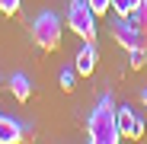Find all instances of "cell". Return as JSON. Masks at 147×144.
I'll return each instance as SVG.
<instances>
[{
  "label": "cell",
  "instance_id": "cell-1",
  "mask_svg": "<svg viewBox=\"0 0 147 144\" xmlns=\"http://www.w3.org/2000/svg\"><path fill=\"white\" fill-rule=\"evenodd\" d=\"M115 112H118V106L112 103V96L109 93L99 96L96 109L86 118V135H90L93 144H115V141H121V135H118V115Z\"/></svg>",
  "mask_w": 147,
  "mask_h": 144
},
{
  "label": "cell",
  "instance_id": "cell-2",
  "mask_svg": "<svg viewBox=\"0 0 147 144\" xmlns=\"http://www.w3.org/2000/svg\"><path fill=\"white\" fill-rule=\"evenodd\" d=\"M29 32H32V42H35L38 51H55V48L61 45V19H58V13L42 10L32 19V29Z\"/></svg>",
  "mask_w": 147,
  "mask_h": 144
},
{
  "label": "cell",
  "instance_id": "cell-3",
  "mask_svg": "<svg viewBox=\"0 0 147 144\" xmlns=\"http://www.w3.org/2000/svg\"><path fill=\"white\" fill-rule=\"evenodd\" d=\"M67 26L77 32L83 42H96V13L86 0H70L67 7Z\"/></svg>",
  "mask_w": 147,
  "mask_h": 144
},
{
  "label": "cell",
  "instance_id": "cell-4",
  "mask_svg": "<svg viewBox=\"0 0 147 144\" xmlns=\"http://www.w3.org/2000/svg\"><path fill=\"white\" fill-rule=\"evenodd\" d=\"M112 35H115V42L125 48V51H131V48H144V39H147L134 22H131V16H115Z\"/></svg>",
  "mask_w": 147,
  "mask_h": 144
},
{
  "label": "cell",
  "instance_id": "cell-5",
  "mask_svg": "<svg viewBox=\"0 0 147 144\" xmlns=\"http://www.w3.org/2000/svg\"><path fill=\"white\" fill-rule=\"evenodd\" d=\"M115 115H118V135H121V138H131V141H141V138H144V131H147V128H144V118H141L131 106H121Z\"/></svg>",
  "mask_w": 147,
  "mask_h": 144
},
{
  "label": "cell",
  "instance_id": "cell-6",
  "mask_svg": "<svg viewBox=\"0 0 147 144\" xmlns=\"http://www.w3.org/2000/svg\"><path fill=\"white\" fill-rule=\"evenodd\" d=\"M74 70L83 74V77H90L96 70V45L93 42H83V48L77 51V58H74Z\"/></svg>",
  "mask_w": 147,
  "mask_h": 144
},
{
  "label": "cell",
  "instance_id": "cell-7",
  "mask_svg": "<svg viewBox=\"0 0 147 144\" xmlns=\"http://www.w3.org/2000/svg\"><path fill=\"white\" fill-rule=\"evenodd\" d=\"M22 135H26V125H19L10 115H0V144H16L22 141Z\"/></svg>",
  "mask_w": 147,
  "mask_h": 144
},
{
  "label": "cell",
  "instance_id": "cell-8",
  "mask_svg": "<svg viewBox=\"0 0 147 144\" xmlns=\"http://www.w3.org/2000/svg\"><path fill=\"white\" fill-rule=\"evenodd\" d=\"M10 93L16 96L19 103H29V96H32V83H29V77H26V74H13V77H10Z\"/></svg>",
  "mask_w": 147,
  "mask_h": 144
},
{
  "label": "cell",
  "instance_id": "cell-9",
  "mask_svg": "<svg viewBox=\"0 0 147 144\" xmlns=\"http://www.w3.org/2000/svg\"><path fill=\"white\" fill-rule=\"evenodd\" d=\"M131 22L147 35V0H138V7L131 10Z\"/></svg>",
  "mask_w": 147,
  "mask_h": 144
},
{
  "label": "cell",
  "instance_id": "cell-10",
  "mask_svg": "<svg viewBox=\"0 0 147 144\" xmlns=\"http://www.w3.org/2000/svg\"><path fill=\"white\" fill-rule=\"evenodd\" d=\"M128 64H131V70H141L147 64V51H144V48H131V51H128Z\"/></svg>",
  "mask_w": 147,
  "mask_h": 144
},
{
  "label": "cell",
  "instance_id": "cell-11",
  "mask_svg": "<svg viewBox=\"0 0 147 144\" xmlns=\"http://www.w3.org/2000/svg\"><path fill=\"white\" fill-rule=\"evenodd\" d=\"M134 7H138V0H112V13L115 16H131Z\"/></svg>",
  "mask_w": 147,
  "mask_h": 144
},
{
  "label": "cell",
  "instance_id": "cell-12",
  "mask_svg": "<svg viewBox=\"0 0 147 144\" xmlns=\"http://www.w3.org/2000/svg\"><path fill=\"white\" fill-rule=\"evenodd\" d=\"M86 3L93 7V13H96V16H106V13L112 10V0H86Z\"/></svg>",
  "mask_w": 147,
  "mask_h": 144
},
{
  "label": "cell",
  "instance_id": "cell-13",
  "mask_svg": "<svg viewBox=\"0 0 147 144\" xmlns=\"http://www.w3.org/2000/svg\"><path fill=\"white\" fill-rule=\"evenodd\" d=\"M0 13L3 16H16L19 13V0H0Z\"/></svg>",
  "mask_w": 147,
  "mask_h": 144
},
{
  "label": "cell",
  "instance_id": "cell-14",
  "mask_svg": "<svg viewBox=\"0 0 147 144\" xmlns=\"http://www.w3.org/2000/svg\"><path fill=\"white\" fill-rule=\"evenodd\" d=\"M58 80H61V90L70 93V90H74V70H61V77H58Z\"/></svg>",
  "mask_w": 147,
  "mask_h": 144
},
{
  "label": "cell",
  "instance_id": "cell-15",
  "mask_svg": "<svg viewBox=\"0 0 147 144\" xmlns=\"http://www.w3.org/2000/svg\"><path fill=\"white\" fill-rule=\"evenodd\" d=\"M141 103H144V106H147V87H144V93H141Z\"/></svg>",
  "mask_w": 147,
  "mask_h": 144
}]
</instances>
